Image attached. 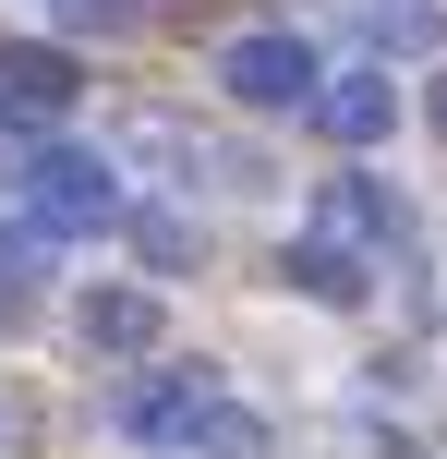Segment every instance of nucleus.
Wrapping results in <instances>:
<instances>
[{"label": "nucleus", "mask_w": 447, "mask_h": 459, "mask_svg": "<svg viewBox=\"0 0 447 459\" xmlns=\"http://www.w3.org/2000/svg\"><path fill=\"white\" fill-rule=\"evenodd\" d=\"M13 194H24V230H37V242H97V230L121 218L109 158H85V145H24Z\"/></svg>", "instance_id": "f257e3e1"}, {"label": "nucleus", "mask_w": 447, "mask_h": 459, "mask_svg": "<svg viewBox=\"0 0 447 459\" xmlns=\"http://www.w3.org/2000/svg\"><path fill=\"white\" fill-rule=\"evenodd\" d=\"M218 85H230L242 109H314L327 61H314L290 24H254V37H230V48H218Z\"/></svg>", "instance_id": "f03ea898"}, {"label": "nucleus", "mask_w": 447, "mask_h": 459, "mask_svg": "<svg viewBox=\"0 0 447 459\" xmlns=\"http://www.w3.org/2000/svg\"><path fill=\"white\" fill-rule=\"evenodd\" d=\"M206 399H218V387H206L193 363H158V375H133V387H121V411H109V423H121L133 447H182Z\"/></svg>", "instance_id": "7ed1b4c3"}, {"label": "nucleus", "mask_w": 447, "mask_h": 459, "mask_svg": "<svg viewBox=\"0 0 447 459\" xmlns=\"http://www.w3.org/2000/svg\"><path fill=\"white\" fill-rule=\"evenodd\" d=\"M73 339H85L97 363H145V351L169 339V302H158V290H85V315H73Z\"/></svg>", "instance_id": "20e7f679"}, {"label": "nucleus", "mask_w": 447, "mask_h": 459, "mask_svg": "<svg viewBox=\"0 0 447 459\" xmlns=\"http://www.w3.org/2000/svg\"><path fill=\"white\" fill-rule=\"evenodd\" d=\"M314 242H339V254L351 242H411V206L387 182H363V169H339V182L314 194Z\"/></svg>", "instance_id": "39448f33"}, {"label": "nucleus", "mask_w": 447, "mask_h": 459, "mask_svg": "<svg viewBox=\"0 0 447 459\" xmlns=\"http://www.w3.org/2000/svg\"><path fill=\"white\" fill-rule=\"evenodd\" d=\"M314 121H327L339 145H387L400 134V85H387V73H327V85H314Z\"/></svg>", "instance_id": "423d86ee"}, {"label": "nucleus", "mask_w": 447, "mask_h": 459, "mask_svg": "<svg viewBox=\"0 0 447 459\" xmlns=\"http://www.w3.org/2000/svg\"><path fill=\"white\" fill-rule=\"evenodd\" d=\"M73 85H85V73H73L61 48H0V121H61Z\"/></svg>", "instance_id": "0eeeda50"}, {"label": "nucleus", "mask_w": 447, "mask_h": 459, "mask_svg": "<svg viewBox=\"0 0 447 459\" xmlns=\"http://www.w3.org/2000/svg\"><path fill=\"white\" fill-rule=\"evenodd\" d=\"M363 37H375V61H424L447 37V0H363Z\"/></svg>", "instance_id": "6e6552de"}, {"label": "nucleus", "mask_w": 447, "mask_h": 459, "mask_svg": "<svg viewBox=\"0 0 447 459\" xmlns=\"http://www.w3.org/2000/svg\"><path fill=\"white\" fill-rule=\"evenodd\" d=\"M290 290H303V302H339V315H351L375 278H363V254H339V242H314V230H303V242H290Z\"/></svg>", "instance_id": "1a4fd4ad"}, {"label": "nucleus", "mask_w": 447, "mask_h": 459, "mask_svg": "<svg viewBox=\"0 0 447 459\" xmlns=\"http://www.w3.org/2000/svg\"><path fill=\"white\" fill-rule=\"evenodd\" d=\"M182 447H193V459H279V436H266V411H242V399H206Z\"/></svg>", "instance_id": "9d476101"}, {"label": "nucleus", "mask_w": 447, "mask_h": 459, "mask_svg": "<svg viewBox=\"0 0 447 459\" xmlns=\"http://www.w3.org/2000/svg\"><path fill=\"white\" fill-rule=\"evenodd\" d=\"M133 254H145L158 278H182V254H193V218H182V206H145V218H133Z\"/></svg>", "instance_id": "9b49d317"}, {"label": "nucleus", "mask_w": 447, "mask_h": 459, "mask_svg": "<svg viewBox=\"0 0 447 459\" xmlns=\"http://www.w3.org/2000/svg\"><path fill=\"white\" fill-rule=\"evenodd\" d=\"M24 315H37V230L0 242V326H24Z\"/></svg>", "instance_id": "f8f14e48"}, {"label": "nucleus", "mask_w": 447, "mask_h": 459, "mask_svg": "<svg viewBox=\"0 0 447 459\" xmlns=\"http://www.w3.org/2000/svg\"><path fill=\"white\" fill-rule=\"evenodd\" d=\"M145 13H206V0H133V24H145Z\"/></svg>", "instance_id": "ddd939ff"}, {"label": "nucleus", "mask_w": 447, "mask_h": 459, "mask_svg": "<svg viewBox=\"0 0 447 459\" xmlns=\"http://www.w3.org/2000/svg\"><path fill=\"white\" fill-rule=\"evenodd\" d=\"M435 134H447V85H435Z\"/></svg>", "instance_id": "4468645a"}]
</instances>
